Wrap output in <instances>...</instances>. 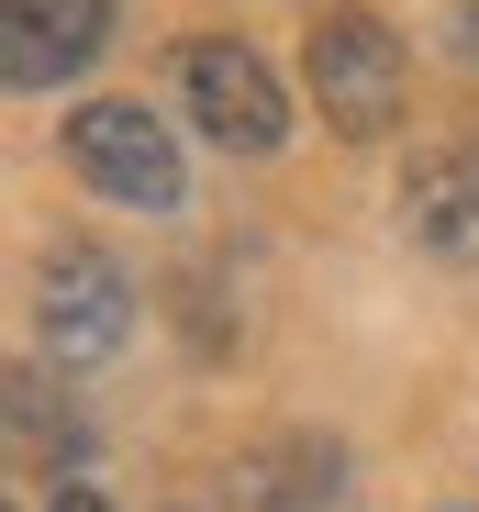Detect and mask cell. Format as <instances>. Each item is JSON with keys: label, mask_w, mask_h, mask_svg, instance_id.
<instances>
[{"label": "cell", "mask_w": 479, "mask_h": 512, "mask_svg": "<svg viewBox=\"0 0 479 512\" xmlns=\"http://www.w3.org/2000/svg\"><path fill=\"white\" fill-rule=\"evenodd\" d=\"M402 234L446 268H479V156L468 145H424L402 167Z\"/></svg>", "instance_id": "6"}, {"label": "cell", "mask_w": 479, "mask_h": 512, "mask_svg": "<svg viewBox=\"0 0 479 512\" xmlns=\"http://www.w3.org/2000/svg\"><path fill=\"white\" fill-rule=\"evenodd\" d=\"M12 423H23V457H34V468H78V423H67V401H45L34 368L12 379Z\"/></svg>", "instance_id": "8"}, {"label": "cell", "mask_w": 479, "mask_h": 512, "mask_svg": "<svg viewBox=\"0 0 479 512\" xmlns=\"http://www.w3.org/2000/svg\"><path fill=\"white\" fill-rule=\"evenodd\" d=\"M179 101H190V123H201L223 156H279V145H290V90L268 78V56H257L246 34H201V45L179 56Z\"/></svg>", "instance_id": "3"}, {"label": "cell", "mask_w": 479, "mask_h": 512, "mask_svg": "<svg viewBox=\"0 0 479 512\" xmlns=\"http://www.w3.org/2000/svg\"><path fill=\"white\" fill-rule=\"evenodd\" d=\"M112 45V0H0V67L12 90H67Z\"/></svg>", "instance_id": "5"}, {"label": "cell", "mask_w": 479, "mask_h": 512, "mask_svg": "<svg viewBox=\"0 0 479 512\" xmlns=\"http://www.w3.org/2000/svg\"><path fill=\"white\" fill-rule=\"evenodd\" d=\"M457 56L479 67V0H468V12H457Z\"/></svg>", "instance_id": "10"}, {"label": "cell", "mask_w": 479, "mask_h": 512, "mask_svg": "<svg viewBox=\"0 0 479 512\" xmlns=\"http://www.w3.org/2000/svg\"><path fill=\"white\" fill-rule=\"evenodd\" d=\"M67 167H78L101 201H134V212H179V201H190L179 134L156 123L145 101H90V112H67Z\"/></svg>", "instance_id": "2"}, {"label": "cell", "mask_w": 479, "mask_h": 512, "mask_svg": "<svg viewBox=\"0 0 479 512\" xmlns=\"http://www.w3.org/2000/svg\"><path fill=\"white\" fill-rule=\"evenodd\" d=\"M45 512H112V501H101V490H90V479H67V490H56V501H45Z\"/></svg>", "instance_id": "9"}, {"label": "cell", "mask_w": 479, "mask_h": 512, "mask_svg": "<svg viewBox=\"0 0 479 512\" xmlns=\"http://www.w3.org/2000/svg\"><path fill=\"white\" fill-rule=\"evenodd\" d=\"M301 67H312V101H324V123L335 134H390L402 123V34H390L368 0H324V23H312V45H301Z\"/></svg>", "instance_id": "1"}, {"label": "cell", "mask_w": 479, "mask_h": 512, "mask_svg": "<svg viewBox=\"0 0 479 512\" xmlns=\"http://www.w3.org/2000/svg\"><path fill=\"white\" fill-rule=\"evenodd\" d=\"M34 334L56 368H101L123 334H134V279L112 268L101 245H56L34 268Z\"/></svg>", "instance_id": "4"}, {"label": "cell", "mask_w": 479, "mask_h": 512, "mask_svg": "<svg viewBox=\"0 0 479 512\" xmlns=\"http://www.w3.org/2000/svg\"><path fill=\"white\" fill-rule=\"evenodd\" d=\"M335 446H290V457H257L246 468V501L257 512H312V501H335Z\"/></svg>", "instance_id": "7"}]
</instances>
